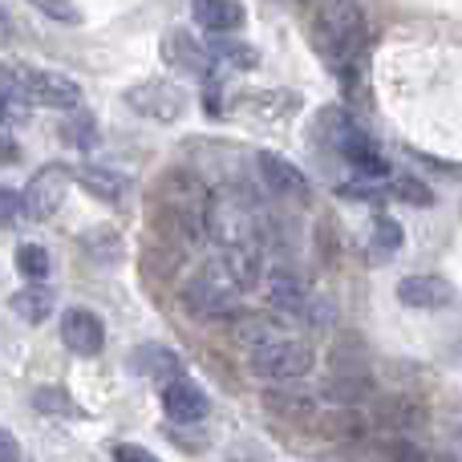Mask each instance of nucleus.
<instances>
[{
  "mask_svg": "<svg viewBox=\"0 0 462 462\" xmlns=\"http://www.w3.org/2000/svg\"><path fill=\"white\" fill-rule=\"evenodd\" d=\"M312 41L333 69H353V61L365 49V16L357 0H333V5L312 8Z\"/></svg>",
  "mask_w": 462,
  "mask_h": 462,
  "instance_id": "f257e3e1",
  "label": "nucleus"
},
{
  "mask_svg": "<svg viewBox=\"0 0 462 462\" xmlns=\"http://www.w3.org/2000/svg\"><path fill=\"white\" fill-rule=\"evenodd\" d=\"M317 143L328 146L333 154H341L361 175H385V159L377 154L374 138H369L341 106H325V110L317 114Z\"/></svg>",
  "mask_w": 462,
  "mask_h": 462,
  "instance_id": "f03ea898",
  "label": "nucleus"
},
{
  "mask_svg": "<svg viewBox=\"0 0 462 462\" xmlns=\"http://www.w3.org/2000/svg\"><path fill=\"white\" fill-rule=\"evenodd\" d=\"M247 365L260 382H276V385H288V382H300V377L312 374L317 365V353H312L309 341L300 337H263V341L252 345L247 353Z\"/></svg>",
  "mask_w": 462,
  "mask_h": 462,
  "instance_id": "7ed1b4c3",
  "label": "nucleus"
},
{
  "mask_svg": "<svg viewBox=\"0 0 462 462\" xmlns=\"http://www.w3.org/2000/svg\"><path fill=\"white\" fill-rule=\"evenodd\" d=\"M236 292L239 288L231 284L227 268L216 263V268H199L191 280L183 284V304L191 317L199 320H224L236 312Z\"/></svg>",
  "mask_w": 462,
  "mask_h": 462,
  "instance_id": "20e7f679",
  "label": "nucleus"
},
{
  "mask_svg": "<svg viewBox=\"0 0 462 462\" xmlns=\"http://www.w3.org/2000/svg\"><path fill=\"white\" fill-rule=\"evenodd\" d=\"M21 73V86L29 106H49V110H78L81 106V86L65 73L53 69H29V65H16Z\"/></svg>",
  "mask_w": 462,
  "mask_h": 462,
  "instance_id": "39448f33",
  "label": "nucleus"
},
{
  "mask_svg": "<svg viewBox=\"0 0 462 462\" xmlns=\"http://www.w3.org/2000/svg\"><path fill=\"white\" fill-rule=\"evenodd\" d=\"M126 106L143 118L154 122H179L187 110V94L171 81H138V86L126 89Z\"/></svg>",
  "mask_w": 462,
  "mask_h": 462,
  "instance_id": "423d86ee",
  "label": "nucleus"
},
{
  "mask_svg": "<svg viewBox=\"0 0 462 462\" xmlns=\"http://www.w3.org/2000/svg\"><path fill=\"white\" fill-rule=\"evenodd\" d=\"M255 167H260L263 187H268L276 199H292V203L312 199V187H309V179H304V171L292 167L288 159H280V154H272V151H260L255 154Z\"/></svg>",
  "mask_w": 462,
  "mask_h": 462,
  "instance_id": "0eeeda50",
  "label": "nucleus"
},
{
  "mask_svg": "<svg viewBox=\"0 0 462 462\" xmlns=\"http://www.w3.org/2000/svg\"><path fill=\"white\" fill-rule=\"evenodd\" d=\"M69 171L65 167H41L37 175H32L29 191H24V208H29V219H49L61 211L65 195H69Z\"/></svg>",
  "mask_w": 462,
  "mask_h": 462,
  "instance_id": "6e6552de",
  "label": "nucleus"
},
{
  "mask_svg": "<svg viewBox=\"0 0 462 462\" xmlns=\"http://www.w3.org/2000/svg\"><path fill=\"white\" fill-rule=\"evenodd\" d=\"M61 341L73 357H97L106 349V328L94 309H69L61 317Z\"/></svg>",
  "mask_w": 462,
  "mask_h": 462,
  "instance_id": "1a4fd4ad",
  "label": "nucleus"
},
{
  "mask_svg": "<svg viewBox=\"0 0 462 462\" xmlns=\"http://www.w3.org/2000/svg\"><path fill=\"white\" fill-rule=\"evenodd\" d=\"M162 57H167L171 69L191 73V78H208L211 73V49L203 41H195L187 29H171L162 37Z\"/></svg>",
  "mask_w": 462,
  "mask_h": 462,
  "instance_id": "9d476101",
  "label": "nucleus"
},
{
  "mask_svg": "<svg viewBox=\"0 0 462 462\" xmlns=\"http://www.w3.org/2000/svg\"><path fill=\"white\" fill-rule=\"evenodd\" d=\"M398 300L406 309L430 312V309H447L455 300V288H450L447 276H434V272H418V276H406L398 284Z\"/></svg>",
  "mask_w": 462,
  "mask_h": 462,
  "instance_id": "9b49d317",
  "label": "nucleus"
},
{
  "mask_svg": "<svg viewBox=\"0 0 462 462\" xmlns=\"http://www.w3.org/2000/svg\"><path fill=\"white\" fill-rule=\"evenodd\" d=\"M162 410H167L171 422L187 426V422H199V418H208L211 402H208V393H203L199 385L191 382V377H175V382L162 385Z\"/></svg>",
  "mask_w": 462,
  "mask_h": 462,
  "instance_id": "f8f14e48",
  "label": "nucleus"
},
{
  "mask_svg": "<svg viewBox=\"0 0 462 462\" xmlns=\"http://www.w3.org/2000/svg\"><path fill=\"white\" fill-rule=\"evenodd\" d=\"M224 268H227L231 284H236L239 292H247V288L260 284L263 260H260V247H255V239H247V236L227 239V244H224Z\"/></svg>",
  "mask_w": 462,
  "mask_h": 462,
  "instance_id": "ddd939ff",
  "label": "nucleus"
},
{
  "mask_svg": "<svg viewBox=\"0 0 462 462\" xmlns=\"http://www.w3.org/2000/svg\"><path fill=\"white\" fill-rule=\"evenodd\" d=\"M130 369H134L143 382H154V385H167L175 377H183V361L179 353H171L167 345H138L130 353Z\"/></svg>",
  "mask_w": 462,
  "mask_h": 462,
  "instance_id": "4468645a",
  "label": "nucleus"
},
{
  "mask_svg": "<svg viewBox=\"0 0 462 462\" xmlns=\"http://www.w3.org/2000/svg\"><path fill=\"white\" fill-rule=\"evenodd\" d=\"M191 16L208 32H236L244 29V5L239 0H191Z\"/></svg>",
  "mask_w": 462,
  "mask_h": 462,
  "instance_id": "2eb2a0df",
  "label": "nucleus"
},
{
  "mask_svg": "<svg viewBox=\"0 0 462 462\" xmlns=\"http://www.w3.org/2000/svg\"><path fill=\"white\" fill-rule=\"evenodd\" d=\"M268 296H272V304L284 309V312H304V317H309V309H312L309 284H304L300 276H292V272H284V268H276L268 276Z\"/></svg>",
  "mask_w": 462,
  "mask_h": 462,
  "instance_id": "dca6fc26",
  "label": "nucleus"
},
{
  "mask_svg": "<svg viewBox=\"0 0 462 462\" xmlns=\"http://www.w3.org/2000/svg\"><path fill=\"white\" fill-rule=\"evenodd\" d=\"M53 288H45L41 280H32L29 288H21V292H13V300H8V309L16 312V317L24 320V325H45L49 317H53Z\"/></svg>",
  "mask_w": 462,
  "mask_h": 462,
  "instance_id": "f3484780",
  "label": "nucleus"
},
{
  "mask_svg": "<svg viewBox=\"0 0 462 462\" xmlns=\"http://www.w3.org/2000/svg\"><path fill=\"white\" fill-rule=\"evenodd\" d=\"M78 183L86 187L94 199H102V203H122V199H126V191H130L126 175L106 171V167H81L78 171Z\"/></svg>",
  "mask_w": 462,
  "mask_h": 462,
  "instance_id": "a211bd4d",
  "label": "nucleus"
},
{
  "mask_svg": "<svg viewBox=\"0 0 462 462\" xmlns=\"http://www.w3.org/2000/svg\"><path fill=\"white\" fill-rule=\"evenodd\" d=\"M398 247H402V227L393 224L390 216H377L374 231H369V260L385 263V260H393V255H398Z\"/></svg>",
  "mask_w": 462,
  "mask_h": 462,
  "instance_id": "6ab92c4d",
  "label": "nucleus"
},
{
  "mask_svg": "<svg viewBox=\"0 0 462 462\" xmlns=\"http://www.w3.org/2000/svg\"><path fill=\"white\" fill-rule=\"evenodd\" d=\"M216 41H208V49H211V61H227V65H236V69H252L260 57H255V49L252 45H244V41H227V32H211Z\"/></svg>",
  "mask_w": 462,
  "mask_h": 462,
  "instance_id": "aec40b11",
  "label": "nucleus"
},
{
  "mask_svg": "<svg viewBox=\"0 0 462 462\" xmlns=\"http://www.w3.org/2000/svg\"><path fill=\"white\" fill-rule=\"evenodd\" d=\"M81 247H86L94 260H102V263L122 260V236L114 227H89L86 236H81Z\"/></svg>",
  "mask_w": 462,
  "mask_h": 462,
  "instance_id": "412c9836",
  "label": "nucleus"
},
{
  "mask_svg": "<svg viewBox=\"0 0 462 462\" xmlns=\"http://www.w3.org/2000/svg\"><path fill=\"white\" fill-rule=\"evenodd\" d=\"M24 106H29V97H24L16 65H0V118H13V114L24 110Z\"/></svg>",
  "mask_w": 462,
  "mask_h": 462,
  "instance_id": "4be33fe9",
  "label": "nucleus"
},
{
  "mask_svg": "<svg viewBox=\"0 0 462 462\" xmlns=\"http://www.w3.org/2000/svg\"><path fill=\"white\" fill-rule=\"evenodd\" d=\"M390 195H393V199H402V203H410V208H430V203H434V191L422 183V179H414V175L393 179Z\"/></svg>",
  "mask_w": 462,
  "mask_h": 462,
  "instance_id": "5701e85b",
  "label": "nucleus"
},
{
  "mask_svg": "<svg viewBox=\"0 0 462 462\" xmlns=\"http://www.w3.org/2000/svg\"><path fill=\"white\" fill-rule=\"evenodd\" d=\"M16 268L24 272V280H45L49 276V247L21 244L16 247Z\"/></svg>",
  "mask_w": 462,
  "mask_h": 462,
  "instance_id": "b1692460",
  "label": "nucleus"
},
{
  "mask_svg": "<svg viewBox=\"0 0 462 462\" xmlns=\"http://www.w3.org/2000/svg\"><path fill=\"white\" fill-rule=\"evenodd\" d=\"M61 134H65V143H73L78 151H81V146H94L97 143V126H94V118H89V114H73V118H65Z\"/></svg>",
  "mask_w": 462,
  "mask_h": 462,
  "instance_id": "393cba45",
  "label": "nucleus"
},
{
  "mask_svg": "<svg viewBox=\"0 0 462 462\" xmlns=\"http://www.w3.org/2000/svg\"><path fill=\"white\" fill-rule=\"evenodd\" d=\"M29 5L57 24H81V8L73 5V0H29Z\"/></svg>",
  "mask_w": 462,
  "mask_h": 462,
  "instance_id": "a878e982",
  "label": "nucleus"
},
{
  "mask_svg": "<svg viewBox=\"0 0 462 462\" xmlns=\"http://www.w3.org/2000/svg\"><path fill=\"white\" fill-rule=\"evenodd\" d=\"M29 219V208H24V195L0 187V227H16Z\"/></svg>",
  "mask_w": 462,
  "mask_h": 462,
  "instance_id": "bb28decb",
  "label": "nucleus"
},
{
  "mask_svg": "<svg viewBox=\"0 0 462 462\" xmlns=\"http://www.w3.org/2000/svg\"><path fill=\"white\" fill-rule=\"evenodd\" d=\"M114 462H162V458H154L146 447H134V442H118L114 447Z\"/></svg>",
  "mask_w": 462,
  "mask_h": 462,
  "instance_id": "cd10ccee",
  "label": "nucleus"
},
{
  "mask_svg": "<svg viewBox=\"0 0 462 462\" xmlns=\"http://www.w3.org/2000/svg\"><path fill=\"white\" fill-rule=\"evenodd\" d=\"M0 462H21V442H16V434H8L5 426H0Z\"/></svg>",
  "mask_w": 462,
  "mask_h": 462,
  "instance_id": "c85d7f7f",
  "label": "nucleus"
},
{
  "mask_svg": "<svg viewBox=\"0 0 462 462\" xmlns=\"http://www.w3.org/2000/svg\"><path fill=\"white\" fill-rule=\"evenodd\" d=\"M13 16H8L5 13V8H0V49H5V45H13Z\"/></svg>",
  "mask_w": 462,
  "mask_h": 462,
  "instance_id": "c756f323",
  "label": "nucleus"
},
{
  "mask_svg": "<svg viewBox=\"0 0 462 462\" xmlns=\"http://www.w3.org/2000/svg\"><path fill=\"white\" fill-rule=\"evenodd\" d=\"M16 159H21V151L13 143H0V162H16Z\"/></svg>",
  "mask_w": 462,
  "mask_h": 462,
  "instance_id": "7c9ffc66",
  "label": "nucleus"
},
{
  "mask_svg": "<svg viewBox=\"0 0 462 462\" xmlns=\"http://www.w3.org/2000/svg\"><path fill=\"white\" fill-rule=\"evenodd\" d=\"M304 5H312V8H317V5H333V0H304Z\"/></svg>",
  "mask_w": 462,
  "mask_h": 462,
  "instance_id": "2f4dec72",
  "label": "nucleus"
}]
</instances>
